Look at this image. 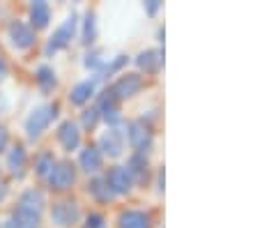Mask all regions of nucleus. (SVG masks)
Masks as SVG:
<instances>
[{"label":"nucleus","mask_w":260,"mask_h":228,"mask_svg":"<svg viewBox=\"0 0 260 228\" xmlns=\"http://www.w3.org/2000/svg\"><path fill=\"white\" fill-rule=\"evenodd\" d=\"M76 25H79V16H76V14H69L67 19H64L62 23L55 28L53 35H51L49 44H46V55H53L55 51L67 49V46L72 44L74 35H76Z\"/></svg>","instance_id":"obj_1"},{"label":"nucleus","mask_w":260,"mask_h":228,"mask_svg":"<svg viewBox=\"0 0 260 228\" xmlns=\"http://www.w3.org/2000/svg\"><path fill=\"white\" fill-rule=\"evenodd\" d=\"M58 115V104L53 106H40V109H35L30 113V118L25 120V132H28V139H40L42 134L46 132L49 122Z\"/></svg>","instance_id":"obj_2"},{"label":"nucleus","mask_w":260,"mask_h":228,"mask_svg":"<svg viewBox=\"0 0 260 228\" xmlns=\"http://www.w3.org/2000/svg\"><path fill=\"white\" fill-rule=\"evenodd\" d=\"M51 219L60 228H72L81 221V205L79 201H58L51 208Z\"/></svg>","instance_id":"obj_3"},{"label":"nucleus","mask_w":260,"mask_h":228,"mask_svg":"<svg viewBox=\"0 0 260 228\" xmlns=\"http://www.w3.org/2000/svg\"><path fill=\"white\" fill-rule=\"evenodd\" d=\"M127 141L138 154L150 152L152 148V132L145 124V120H134L127 124Z\"/></svg>","instance_id":"obj_4"},{"label":"nucleus","mask_w":260,"mask_h":228,"mask_svg":"<svg viewBox=\"0 0 260 228\" xmlns=\"http://www.w3.org/2000/svg\"><path fill=\"white\" fill-rule=\"evenodd\" d=\"M46 180H49V187L53 191H67L76 182V169H74L72 161H55L53 171Z\"/></svg>","instance_id":"obj_5"},{"label":"nucleus","mask_w":260,"mask_h":228,"mask_svg":"<svg viewBox=\"0 0 260 228\" xmlns=\"http://www.w3.org/2000/svg\"><path fill=\"white\" fill-rule=\"evenodd\" d=\"M143 88V76L138 74V72H127V74H122L118 81H115L113 85H111V92H113L115 100H132L134 94H138Z\"/></svg>","instance_id":"obj_6"},{"label":"nucleus","mask_w":260,"mask_h":228,"mask_svg":"<svg viewBox=\"0 0 260 228\" xmlns=\"http://www.w3.org/2000/svg\"><path fill=\"white\" fill-rule=\"evenodd\" d=\"M104 180H106V184H108V189H111L113 196H124V193H129L134 189L132 175L127 173L124 166H113V169L104 175Z\"/></svg>","instance_id":"obj_7"},{"label":"nucleus","mask_w":260,"mask_h":228,"mask_svg":"<svg viewBox=\"0 0 260 228\" xmlns=\"http://www.w3.org/2000/svg\"><path fill=\"white\" fill-rule=\"evenodd\" d=\"M10 40L19 51H25V49H30V46H35L37 37H35V30L30 28L28 23H23V21H12L10 23Z\"/></svg>","instance_id":"obj_8"},{"label":"nucleus","mask_w":260,"mask_h":228,"mask_svg":"<svg viewBox=\"0 0 260 228\" xmlns=\"http://www.w3.org/2000/svg\"><path fill=\"white\" fill-rule=\"evenodd\" d=\"M124 150V132H120L118 127H111L106 134L99 139V152L108 154V157H120Z\"/></svg>","instance_id":"obj_9"},{"label":"nucleus","mask_w":260,"mask_h":228,"mask_svg":"<svg viewBox=\"0 0 260 228\" xmlns=\"http://www.w3.org/2000/svg\"><path fill=\"white\" fill-rule=\"evenodd\" d=\"M118 228H154V217L145 210H124L118 217Z\"/></svg>","instance_id":"obj_10"},{"label":"nucleus","mask_w":260,"mask_h":228,"mask_svg":"<svg viewBox=\"0 0 260 228\" xmlns=\"http://www.w3.org/2000/svg\"><path fill=\"white\" fill-rule=\"evenodd\" d=\"M124 169H127L129 175H132L134 184H145L147 180H150V161H147L145 154L134 152L132 157H129V161H127Z\"/></svg>","instance_id":"obj_11"},{"label":"nucleus","mask_w":260,"mask_h":228,"mask_svg":"<svg viewBox=\"0 0 260 228\" xmlns=\"http://www.w3.org/2000/svg\"><path fill=\"white\" fill-rule=\"evenodd\" d=\"M58 141L62 143V148L67 150V152L76 150L81 145V129H79V124L74 122V120H64V122L58 127Z\"/></svg>","instance_id":"obj_12"},{"label":"nucleus","mask_w":260,"mask_h":228,"mask_svg":"<svg viewBox=\"0 0 260 228\" xmlns=\"http://www.w3.org/2000/svg\"><path fill=\"white\" fill-rule=\"evenodd\" d=\"M79 166L85 171V173H99V171L104 169V154L99 152L97 145H88V148L81 150Z\"/></svg>","instance_id":"obj_13"},{"label":"nucleus","mask_w":260,"mask_h":228,"mask_svg":"<svg viewBox=\"0 0 260 228\" xmlns=\"http://www.w3.org/2000/svg\"><path fill=\"white\" fill-rule=\"evenodd\" d=\"M138 70L145 72V74H157L164 64V51H154V49H145L138 53L136 58Z\"/></svg>","instance_id":"obj_14"},{"label":"nucleus","mask_w":260,"mask_h":228,"mask_svg":"<svg viewBox=\"0 0 260 228\" xmlns=\"http://www.w3.org/2000/svg\"><path fill=\"white\" fill-rule=\"evenodd\" d=\"M51 21V7L44 0H35L30 5V28L32 30H42L46 28Z\"/></svg>","instance_id":"obj_15"},{"label":"nucleus","mask_w":260,"mask_h":228,"mask_svg":"<svg viewBox=\"0 0 260 228\" xmlns=\"http://www.w3.org/2000/svg\"><path fill=\"white\" fill-rule=\"evenodd\" d=\"M94 90H97L94 79L83 81V83H79V85H74L72 88V92H69V102H72L74 106H85L94 97Z\"/></svg>","instance_id":"obj_16"},{"label":"nucleus","mask_w":260,"mask_h":228,"mask_svg":"<svg viewBox=\"0 0 260 228\" xmlns=\"http://www.w3.org/2000/svg\"><path fill=\"white\" fill-rule=\"evenodd\" d=\"M25 161H28V154H25L23 145H14L7 154V169L14 178H23V169H25Z\"/></svg>","instance_id":"obj_17"},{"label":"nucleus","mask_w":260,"mask_h":228,"mask_svg":"<svg viewBox=\"0 0 260 228\" xmlns=\"http://www.w3.org/2000/svg\"><path fill=\"white\" fill-rule=\"evenodd\" d=\"M44 205H46V201L40 189H28V191H23V196H21V201H19V208L28 210V212H35V214H42Z\"/></svg>","instance_id":"obj_18"},{"label":"nucleus","mask_w":260,"mask_h":228,"mask_svg":"<svg viewBox=\"0 0 260 228\" xmlns=\"http://www.w3.org/2000/svg\"><path fill=\"white\" fill-rule=\"evenodd\" d=\"M12 223H14L16 228H42V219H40V214L28 212V210L19 208V205H16L14 214H12Z\"/></svg>","instance_id":"obj_19"},{"label":"nucleus","mask_w":260,"mask_h":228,"mask_svg":"<svg viewBox=\"0 0 260 228\" xmlns=\"http://www.w3.org/2000/svg\"><path fill=\"white\" fill-rule=\"evenodd\" d=\"M88 193L92 196L94 201H99V203H108V201H113V193H111V189H108L106 180L104 178H92L88 182Z\"/></svg>","instance_id":"obj_20"},{"label":"nucleus","mask_w":260,"mask_h":228,"mask_svg":"<svg viewBox=\"0 0 260 228\" xmlns=\"http://www.w3.org/2000/svg\"><path fill=\"white\" fill-rule=\"evenodd\" d=\"M55 166V157L51 150H44V152L37 154V159H35V175H40V178H49L51 171H53Z\"/></svg>","instance_id":"obj_21"},{"label":"nucleus","mask_w":260,"mask_h":228,"mask_svg":"<svg viewBox=\"0 0 260 228\" xmlns=\"http://www.w3.org/2000/svg\"><path fill=\"white\" fill-rule=\"evenodd\" d=\"M127 62H129V55H118V58H115L111 64H102V67H99V72H97V76H94V83H99V81H106L108 76H113L115 72L122 70Z\"/></svg>","instance_id":"obj_22"},{"label":"nucleus","mask_w":260,"mask_h":228,"mask_svg":"<svg viewBox=\"0 0 260 228\" xmlns=\"http://www.w3.org/2000/svg\"><path fill=\"white\" fill-rule=\"evenodd\" d=\"M35 79H37V83H40V88L44 90V92H51V90L55 88V72L51 70L49 64H42V67H37V74H35Z\"/></svg>","instance_id":"obj_23"},{"label":"nucleus","mask_w":260,"mask_h":228,"mask_svg":"<svg viewBox=\"0 0 260 228\" xmlns=\"http://www.w3.org/2000/svg\"><path fill=\"white\" fill-rule=\"evenodd\" d=\"M83 44H92L94 37H97V16H94V12H88L85 14V21H83Z\"/></svg>","instance_id":"obj_24"},{"label":"nucleus","mask_w":260,"mask_h":228,"mask_svg":"<svg viewBox=\"0 0 260 228\" xmlns=\"http://www.w3.org/2000/svg\"><path fill=\"white\" fill-rule=\"evenodd\" d=\"M99 120H102V113L97 111V106H92V109H85L83 115H81V124H83L85 132H92V129L99 124Z\"/></svg>","instance_id":"obj_25"},{"label":"nucleus","mask_w":260,"mask_h":228,"mask_svg":"<svg viewBox=\"0 0 260 228\" xmlns=\"http://www.w3.org/2000/svg\"><path fill=\"white\" fill-rule=\"evenodd\" d=\"M83 228H106V217L99 212H90L85 217V226Z\"/></svg>","instance_id":"obj_26"},{"label":"nucleus","mask_w":260,"mask_h":228,"mask_svg":"<svg viewBox=\"0 0 260 228\" xmlns=\"http://www.w3.org/2000/svg\"><path fill=\"white\" fill-rule=\"evenodd\" d=\"M102 53L99 51H92V53L85 55V67H92V70H99L102 67Z\"/></svg>","instance_id":"obj_27"},{"label":"nucleus","mask_w":260,"mask_h":228,"mask_svg":"<svg viewBox=\"0 0 260 228\" xmlns=\"http://www.w3.org/2000/svg\"><path fill=\"white\" fill-rule=\"evenodd\" d=\"M7 143H10V132L5 124H0V154L7 150Z\"/></svg>","instance_id":"obj_28"},{"label":"nucleus","mask_w":260,"mask_h":228,"mask_svg":"<svg viewBox=\"0 0 260 228\" xmlns=\"http://www.w3.org/2000/svg\"><path fill=\"white\" fill-rule=\"evenodd\" d=\"M159 7H161V3H159V0H147V3H145V10H147V14H150V16L157 14Z\"/></svg>","instance_id":"obj_29"},{"label":"nucleus","mask_w":260,"mask_h":228,"mask_svg":"<svg viewBox=\"0 0 260 228\" xmlns=\"http://www.w3.org/2000/svg\"><path fill=\"white\" fill-rule=\"evenodd\" d=\"M10 76V67H7V60L0 55V81H5Z\"/></svg>","instance_id":"obj_30"},{"label":"nucleus","mask_w":260,"mask_h":228,"mask_svg":"<svg viewBox=\"0 0 260 228\" xmlns=\"http://www.w3.org/2000/svg\"><path fill=\"white\" fill-rule=\"evenodd\" d=\"M7 196H10V187H7L5 182H0V203H3Z\"/></svg>","instance_id":"obj_31"},{"label":"nucleus","mask_w":260,"mask_h":228,"mask_svg":"<svg viewBox=\"0 0 260 228\" xmlns=\"http://www.w3.org/2000/svg\"><path fill=\"white\" fill-rule=\"evenodd\" d=\"M164 182H166V180H164V169L161 171H159V178H157V184H159V191H164Z\"/></svg>","instance_id":"obj_32"},{"label":"nucleus","mask_w":260,"mask_h":228,"mask_svg":"<svg viewBox=\"0 0 260 228\" xmlns=\"http://www.w3.org/2000/svg\"><path fill=\"white\" fill-rule=\"evenodd\" d=\"M5 228H16V226H14V223H12V221H7V223H5Z\"/></svg>","instance_id":"obj_33"}]
</instances>
